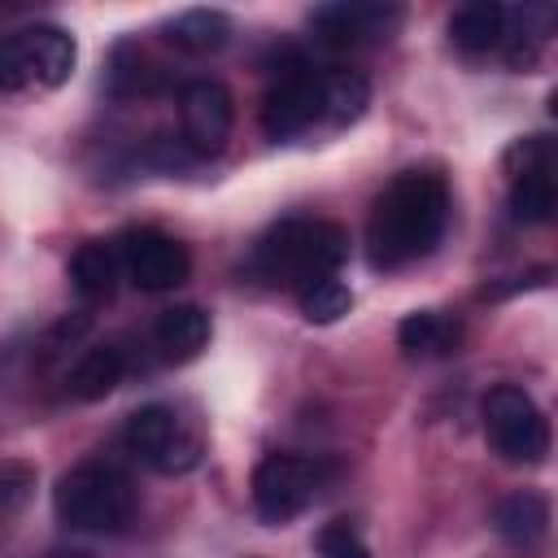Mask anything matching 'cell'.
<instances>
[{"mask_svg": "<svg viewBox=\"0 0 558 558\" xmlns=\"http://www.w3.org/2000/svg\"><path fill=\"white\" fill-rule=\"evenodd\" d=\"M296 305H301V314L310 318V323H336V318H344L349 314V305H353V292H349V283H340L336 275L331 279H314L310 288H301L296 292Z\"/></svg>", "mask_w": 558, "mask_h": 558, "instance_id": "44dd1931", "label": "cell"}, {"mask_svg": "<svg viewBox=\"0 0 558 558\" xmlns=\"http://www.w3.org/2000/svg\"><path fill=\"white\" fill-rule=\"evenodd\" d=\"M401 9L397 4H362V0H340V4H318L310 13L314 35L327 48H366V44H384L397 35L401 26Z\"/></svg>", "mask_w": 558, "mask_h": 558, "instance_id": "8fae6325", "label": "cell"}, {"mask_svg": "<svg viewBox=\"0 0 558 558\" xmlns=\"http://www.w3.org/2000/svg\"><path fill=\"white\" fill-rule=\"evenodd\" d=\"M349 257V231L327 218H283L275 222L253 253L262 279L279 288H310L314 279H331Z\"/></svg>", "mask_w": 558, "mask_h": 558, "instance_id": "7a4b0ae2", "label": "cell"}, {"mask_svg": "<svg viewBox=\"0 0 558 558\" xmlns=\"http://www.w3.org/2000/svg\"><path fill=\"white\" fill-rule=\"evenodd\" d=\"M118 270H122L118 248L105 244V240H87L70 257V283H74V292L83 301H105L113 292V283H118Z\"/></svg>", "mask_w": 558, "mask_h": 558, "instance_id": "ac0fdd59", "label": "cell"}, {"mask_svg": "<svg viewBox=\"0 0 558 558\" xmlns=\"http://www.w3.org/2000/svg\"><path fill=\"white\" fill-rule=\"evenodd\" d=\"M122 371H126V357L118 344H92L70 371V392L78 401H105L122 384Z\"/></svg>", "mask_w": 558, "mask_h": 558, "instance_id": "d6986e66", "label": "cell"}, {"mask_svg": "<svg viewBox=\"0 0 558 558\" xmlns=\"http://www.w3.org/2000/svg\"><path fill=\"white\" fill-rule=\"evenodd\" d=\"M397 340L414 357H445V353L458 349L462 323L453 314H440V310H414L397 323Z\"/></svg>", "mask_w": 558, "mask_h": 558, "instance_id": "9a60e30c", "label": "cell"}, {"mask_svg": "<svg viewBox=\"0 0 558 558\" xmlns=\"http://www.w3.org/2000/svg\"><path fill=\"white\" fill-rule=\"evenodd\" d=\"M48 558H87V554H83V549H52Z\"/></svg>", "mask_w": 558, "mask_h": 558, "instance_id": "d4e9b609", "label": "cell"}, {"mask_svg": "<svg viewBox=\"0 0 558 558\" xmlns=\"http://www.w3.org/2000/svg\"><path fill=\"white\" fill-rule=\"evenodd\" d=\"M318 558H371V549H366V541L357 536V527L349 523V519H336V523H327L323 532H318Z\"/></svg>", "mask_w": 558, "mask_h": 558, "instance_id": "603a6c76", "label": "cell"}, {"mask_svg": "<svg viewBox=\"0 0 558 558\" xmlns=\"http://www.w3.org/2000/svg\"><path fill=\"white\" fill-rule=\"evenodd\" d=\"M554 205H558L554 161H536V166L510 170V214L519 222H549Z\"/></svg>", "mask_w": 558, "mask_h": 558, "instance_id": "2e32d148", "label": "cell"}, {"mask_svg": "<svg viewBox=\"0 0 558 558\" xmlns=\"http://www.w3.org/2000/svg\"><path fill=\"white\" fill-rule=\"evenodd\" d=\"M323 118V74H314L305 61H292L270 92L262 96V131L270 140H292Z\"/></svg>", "mask_w": 558, "mask_h": 558, "instance_id": "30bf717a", "label": "cell"}, {"mask_svg": "<svg viewBox=\"0 0 558 558\" xmlns=\"http://www.w3.org/2000/svg\"><path fill=\"white\" fill-rule=\"evenodd\" d=\"M118 262L131 275V283L144 288V292H170V288H179L192 275V253L174 235H166L157 227H131V231H122Z\"/></svg>", "mask_w": 558, "mask_h": 558, "instance_id": "9c48e42d", "label": "cell"}, {"mask_svg": "<svg viewBox=\"0 0 558 558\" xmlns=\"http://www.w3.org/2000/svg\"><path fill=\"white\" fill-rule=\"evenodd\" d=\"M484 432H488V445L514 466H536L549 453V423H545L541 405L519 384L488 388V397H484Z\"/></svg>", "mask_w": 558, "mask_h": 558, "instance_id": "5b68a950", "label": "cell"}, {"mask_svg": "<svg viewBox=\"0 0 558 558\" xmlns=\"http://www.w3.org/2000/svg\"><path fill=\"white\" fill-rule=\"evenodd\" d=\"M148 78V65H144V52L135 44H118L113 48V65H109V92L113 96H126V92H140Z\"/></svg>", "mask_w": 558, "mask_h": 558, "instance_id": "7402d4cb", "label": "cell"}, {"mask_svg": "<svg viewBox=\"0 0 558 558\" xmlns=\"http://www.w3.org/2000/svg\"><path fill=\"white\" fill-rule=\"evenodd\" d=\"M323 484V471L310 462V458H296V453H266L257 466H253V510L262 523L270 527H283L292 523L318 493Z\"/></svg>", "mask_w": 558, "mask_h": 558, "instance_id": "8992f818", "label": "cell"}, {"mask_svg": "<svg viewBox=\"0 0 558 558\" xmlns=\"http://www.w3.org/2000/svg\"><path fill=\"white\" fill-rule=\"evenodd\" d=\"M227 39H231V17L222 9H187L166 22V44L187 57H209L227 48Z\"/></svg>", "mask_w": 558, "mask_h": 558, "instance_id": "5bb4252c", "label": "cell"}, {"mask_svg": "<svg viewBox=\"0 0 558 558\" xmlns=\"http://www.w3.org/2000/svg\"><path fill=\"white\" fill-rule=\"evenodd\" d=\"M371 105V83L357 70H331L323 74V118L331 126H349L366 113Z\"/></svg>", "mask_w": 558, "mask_h": 558, "instance_id": "ffe728a7", "label": "cell"}, {"mask_svg": "<svg viewBox=\"0 0 558 558\" xmlns=\"http://www.w3.org/2000/svg\"><path fill=\"white\" fill-rule=\"evenodd\" d=\"M493 527L510 545H536L549 532V501L536 488H519L493 506Z\"/></svg>", "mask_w": 558, "mask_h": 558, "instance_id": "4fadbf2b", "label": "cell"}, {"mask_svg": "<svg viewBox=\"0 0 558 558\" xmlns=\"http://www.w3.org/2000/svg\"><path fill=\"white\" fill-rule=\"evenodd\" d=\"M449 222V187L436 170H401L371 205L366 257L375 270H401L427 257Z\"/></svg>", "mask_w": 558, "mask_h": 558, "instance_id": "6da1fadb", "label": "cell"}, {"mask_svg": "<svg viewBox=\"0 0 558 558\" xmlns=\"http://www.w3.org/2000/svg\"><path fill=\"white\" fill-rule=\"evenodd\" d=\"M78 44L61 26H26L0 39V92L61 87L74 74Z\"/></svg>", "mask_w": 558, "mask_h": 558, "instance_id": "277c9868", "label": "cell"}, {"mask_svg": "<svg viewBox=\"0 0 558 558\" xmlns=\"http://www.w3.org/2000/svg\"><path fill=\"white\" fill-rule=\"evenodd\" d=\"M506 9L501 4H493V0H471V4H462L453 17H449V39H453V48H462V52H488V48H497L501 44V35H506Z\"/></svg>", "mask_w": 558, "mask_h": 558, "instance_id": "e0dca14e", "label": "cell"}, {"mask_svg": "<svg viewBox=\"0 0 558 558\" xmlns=\"http://www.w3.org/2000/svg\"><path fill=\"white\" fill-rule=\"evenodd\" d=\"M31 484H35V471H31V466L4 462V466H0V514H13V510L31 497Z\"/></svg>", "mask_w": 558, "mask_h": 558, "instance_id": "cb8c5ba5", "label": "cell"}, {"mask_svg": "<svg viewBox=\"0 0 558 558\" xmlns=\"http://www.w3.org/2000/svg\"><path fill=\"white\" fill-rule=\"evenodd\" d=\"M122 440L140 462H148L161 475H183V471H192L201 462L196 436L183 432V423H179V414L170 405H140L126 418Z\"/></svg>", "mask_w": 558, "mask_h": 558, "instance_id": "52a82bcc", "label": "cell"}, {"mask_svg": "<svg viewBox=\"0 0 558 558\" xmlns=\"http://www.w3.org/2000/svg\"><path fill=\"white\" fill-rule=\"evenodd\" d=\"M235 126V100L214 78H192L179 92V144L192 157H214L227 148Z\"/></svg>", "mask_w": 558, "mask_h": 558, "instance_id": "ba28073f", "label": "cell"}, {"mask_svg": "<svg viewBox=\"0 0 558 558\" xmlns=\"http://www.w3.org/2000/svg\"><path fill=\"white\" fill-rule=\"evenodd\" d=\"M52 506L74 532H122L135 519V484L113 462H78L57 480Z\"/></svg>", "mask_w": 558, "mask_h": 558, "instance_id": "3957f363", "label": "cell"}, {"mask_svg": "<svg viewBox=\"0 0 558 558\" xmlns=\"http://www.w3.org/2000/svg\"><path fill=\"white\" fill-rule=\"evenodd\" d=\"M153 344L166 362H192L209 344V314L201 305H170L153 323Z\"/></svg>", "mask_w": 558, "mask_h": 558, "instance_id": "7c38bea8", "label": "cell"}]
</instances>
